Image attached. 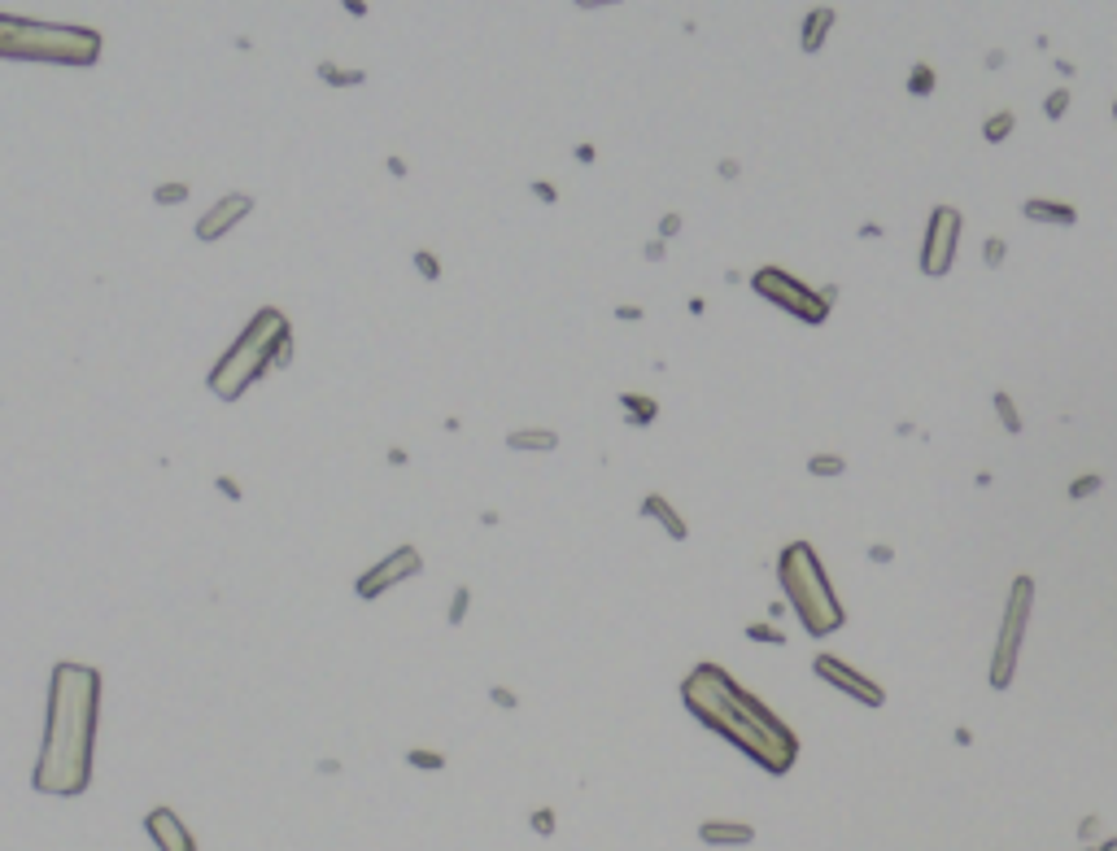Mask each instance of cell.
<instances>
[{"label": "cell", "instance_id": "1", "mask_svg": "<svg viewBox=\"0 0 1117 851\" xmlns=\"http://www.w3.org/2000/svg\"><path fill=\"white\" fill-rule=\"evenodd\" d=\"M681 703L690 716L720 734L729 747H738L747 760H755L764 773L782 777L795 769L799 760V738L782 716L773 712L764 699H755L751 690H742L734 677L720 664H694L686 681H681Z\"/></svg>", "mask_w": 1117, "mask_h": 851}, {"label": "cell", "instance_id": "2", "mask_svg": "<svg viewBox=\"0 0 1117 851\" xmlns=\"http://www.w3.org/2000/svg\"><path fill=\"white\" fill-rule=\"evenodd\" d=\"M96 716H101V673L88 664H57L48 686V725L31 786L40 795H83L92 782Z\"/></svg>", "mask_w": 1117, "mask_h": 851}, {"label": "cell", "instance_id": "3", "mask_svg": "<svg viewBox=\"0 0 1117 851\" xmlns=\"http://www.w3.org/2000/svg\"><path fill=\"white\" fill-rule=\"evenodd\" d=\"M288 363H293V337H288V319H284L275 306H262L258 315L249 319V328L232 341V350H227L219 363H214V371H210L206 385H210L214 398L236 402L240 393H245L249 385H258L267 371L288 367Z\"/></svg>", "mask_w": 1117, "mask_h": 851}, {"label": "cell", "instance_id": "4", "mask_svg": "<svg viewBox=\"0 0 1117 851\" xmlns=\"http://www.w3.org/2000/svg\"><path fill=\"white\" fill-rule=\"evenodd\" d=\"M777 581H782L786 603L795 607L803 633L812 638H830L847 625V611L834 594V581L825 572L821 555H816L812 542H790L782 555H777Z\"/></svg>", "mask_w": 1117, "mask_h": 851}, {"label": "cell", "instance_id": "5", "mask_svg": "<svg viewBox=\"0 0 1117 851\" xmlns=\"http://www.w3.org/2000/svg\"><path fill=\"white\" fill-rule=\"evenodd\" d=\"M101 31L66 27V22H35L0 14V57L5 62H48V66H96Z\"/></svg>", "mask_w": 1117, "mask_h": 851}, {"label": "cell", "instance_id": "6", "mask_svg": "<svg viewBox=\"0 0 1117 851\" xmlns=\"http://www.w3.org/2000/svg\"><path fill=\"white\" fill-rule=\"evenodd\" d=\"M1030 607H1035V581L1017 577L1013 590H1008V607H1004V625L995 633V651H991V690H1008L1017 677V659H1022V642L1030 629Z\"/></svg>", "mask_w": 1117, "mask_h": 851}, {"label": "cell", "instance_id": "7", "mask_svg": "<svg viewBox=\"0 0 1117 851\" xmlns=\"http://www.w3.org/2000/svg\"><path fill=\"white\" fill-rule=\"evenodd\" d=\"M751 289L764 297V302H773L777 310H786V315H795L799 323H808V328H821L825 319H830V302L821 297V289H812V284H803L799 275H790L782 267H760L751 271Z\"/></svg>", "mask_w": 1117, "mask_h": 851}, {"label": "cell", "instance_id": "8", "mask_svg": "<svg viewBox=\"0 0 1117 851\" xmlns=\"http://www.w3.org/2000/svg\"><path fill=\"white\" fill-rule=\"evenodd\" d=\"M960 232H965V214L956 206H934L926 219V236H921V258L917 267L926 280H943L947 271L956 267V245Z\"/></svg>", "mask_w": 1117, "mask_h": 851}, {"label": "cell", "instance_id": "9", "mask_svg": "<svg viewBox=\"0 0 1117 851\" xmlns=\"http://www.w3.org/2000/svg\"><path fill=\"white\" fill-rule=\"evenodd\" d=\"M812 673H816V681H825V686H834L838 694H847V699H856V703H864V707H882V703H886V690L878 686V681L864 677V673H856V668L843 664L838 655H825V651H821V655L812 659Z\"/></svg>", "mask_w": 1117, "mask_h": 851}, {"label": "cell", "instance_id": "10", "mask_svg": "<svg viewBox=\"0 0 1117 851\" xmlns=\"http://www.w3.org/2000/svg\"><path fill=\"white\" fill-rule=\"evenodd\" d=\"M419 572H424V559H419V550H415V546H398L389 559H380L376 568H367L363 577H358L354 594L363 598V603H371V598H380L384 590H393V585L419 577Z\"/></svg>", "mask_w": 1117, "mask_h": 851}, {"label": "cell", "instance_id": "11", "mask_svg": "<svg viewBox=\"0 0 1117 851\" xmlns=\"http://www.w3.org/2000/svg\"><path fill=\"white\" fill-rule=\"evenodd\" d=\"M249 210H254V197H249V193H227V197L219 201V206H214V210L206 214V219L197 223V241H206V245L223 241V236L232 232V227H236L240 219H245Z\"/></svg>", "mask_w": 1117, "mask_h": 851}, {"label": "cell", "instance_id": "12", "mask_svg": "<svg viewBox=\"0 0 1117 851\" xmlns=\"http://www.w3.org/2000/svg\"><path fill=\"white\" fill-rule=\"evenodd\" d=\"M144 830H149V838L158 843V851H197L188 825L175 817V808H153L149 817H144Z\"/></svg>", "mask_w": 1117, "mask_h": 851}, {"label": "cell", "instance_id": "13", "mask_svg": "<svg viewBox=\"0 0 1117 851\" xmlns=\"http://www.w3.org/2000/svg\"><path fill=\"white\" fill-rule=\"evenodd\" d=\"M638 511L646 515V520H655L659 529H664L672 542H686L690 537V524H686V515H681L677 507H672V502L664 498V494H646L642 502H638Z\"/></svg>", "mask_w": 1117, "mask_h": 851}, {"label": "cell", "instance_id": "14", "mask_svg": "<svg viewBox=\"0 0 1117 851\" xmlns=\"http://www.w3.org/2000/svg\"><path fill=\"white\" fill-rule=\"evenodd\" d=\"M1022 214L1030 223H1043V227H1074L1078 223V210L1070 206V201H1048V197H1026Z\"/></svg>", "mask_w": 1117, "mask_h": 851}, {"label": "cell", "instance_id": "15", "mask_svg": "<svg viewBox=\"0 0 1117 851\" xmlns=\"http://www.w3.org/2000/svg\"><path fill=\"white\" fill-rule=\"evenodd\" d=\"M834 22H838V14H834L830 5L808 9V18H803V31H799V49H803V53H821L825 40H830V31H834Z\"/></svg>", "mask_w": 1117, "mask_h": 851}, {"label": "cell", "instance_id": "16", "mask_svg": "<svg viewBox=\"0 0 1117 851\" xmlns=\"http://www.w3.org/2000/svg\"><path fill=\"white\" fill-rule=\"evenodd\" d=\"M699 838L707 847H747L755 838V825H747V821H703Z\"/></svg>", "mask_w": 1117, "mask_h": 851}, {"label": "cell", "instance_id": "17", "mask_svg": "<svg viewBox=\"0 0 1117 851\" xmlns=\"http://www.w3.org/2000/svg\"><path fill=\"white\" fill-rule=\"evenodd\" d=\"M507 450L550 454V450H559V433H550V428H515V433H507Z\"/></svg>", "mask_w": 1117, "mask_h": 851}, {"label": "cell", "instance_id": "18", "mask_svg": "<svg viewBox=\"0 0 1117 851\" xmlns=\"http://www.w3.org/2000/svg\"><path fill=\"white\" fill-rule=\"evenodd\" d=\"M620 411H624V424H633V428H651L655 419H659V402L655 398H646V393H620Z\"/></svg>", "mask_w": 1117, "mask_h": 851}, {"label": "cell", "instance_id": "19", "mask_svg": "<svg viewBox=\"0 0 1117 851\" xmlns=\"http://www.w3.org/2000/svg\"><path fill=\"white\" fill-rule=\"evenodd\" d=\"M991 406H995V415H1000V424H1004V433H1008V437H1017V433H1022V411H1017L1013 393L995 389V393H991Z\"/></svg>", "mask_w": 1117, "mask_h": 851}, {"label": "cell", "instance_id": "20", "mask_svg": "<svg viewBox=\"0 0 1117 851\" xmlns=\"http://www.w3.org/2000/svg\"><path fill=\"white\" fill-rule=\"evenodd\" d=\"M1013 127H1017V114H1013V110L987 114V123H982V140H987V145H1004V140L1013 136Z\"/></svg>", "mask_w": 1117, "mask_h": 851}, {"label": "cell", "instance_id": "21", "mask_svg": "<svg viewBox=\"0 0 1117 851\" xmlns=\"http://www.w3.org/2000/svg\"><path fill=\"white\" fill-rule=\"evenodd\" d=\"M934 88H939V75H934V66L917 62L908 70V97H934Z\"/></svg>", "mask_w": 1117, "mask_h": 851}, {"label": "cell", "instance_id": "22", "mask_svg": "<svg viewBox=\"0 0 1117 851\" xmlns=\"http://www.w3.org/2000/svg\"><path fill=\"white\" fill-rule=\"evenodd\" d=\"M315 75H319L323 83H332V88H354V83H363V79H367L363 70H341L336 62H319Z\"/></svg>", "mask_w": 1117, "mask_h": 851}, {"label": "cell", "instance_id": "23", "mask_svg": "<svg viewBox=\"0 0 1117 851\" xmlns=\"http://www.w3.org/2000/svg\"><path fill=\"white\" fill-rule=\"evenodd\" d=\"M808 472H812V476H843V472H847V459H843V454H812V459H808Z\"/></svg>", "mask_w": 1117, "mask_h": 851}, {"label": "cell", "instance_id": "24", "mask_svg": "<svg viewBox=\"0 0 1117 851\" xmlns=\"http://www.w3.org/2000/svg\"><path fill=\"white\" fill-rule=\"evenodd\" d=\"M1004 258H1008V241H1000V236H987V241H982V267L1000 271Z\"/></svg>", "mask_w": 1117, "mask_h": 851}, {"label": "cell", "instance_id": "25", "mask_svg": "<svg viewBox=\"0 0 1117 851\" xmlns=\"http://www.w3.org/2000/svg\"><path fill=\"white\" fill-rule=\"evenodd\" d=\"M1065 110H1070V88L1048 92V101H1043V118H1048V123H1061Z\"/></svg>", "mask_w": 1117, "mask_h": 851}, {"label": "cell", "instance_id": "26", "mask_svg": "<svg viewBox=\"0 0 1117 851\" xmlns=\"http://www.w3.org/2000/svg\"><path fill=\"white\" fill-rule=\"evenodd\" d=\"M1096 489H1104V476H1100V472H1087V476H1078V481L1065 489V494H1070L1074 502H1083V498L1096 494Z\"/></svg>", "mask_w": 1117, "mask_h": 851}, {"label": "cell", "instance_id": "27", "mask_svg": "<svg viewBox=\"0 0 1117 851\" xmlns=\"http://www.w3.org/2000/svg\"><path fill=\"white\" fill-rule=\"evenodd\" d=\"M747 638L760 642V646H786V633L773 629V625H747Z\"/></svg>", "mask_w": 1117, "mask_h": 851}, {"label": "cell", "instance_id": "28", "mask_svg": "<svg viewBox=\"0 0 1117 851\" xmlns=\"http://www.w3.org/2000/svg\"><path fill=\"white\" fill-rule=\"evenodd\" d=\"M406 764H415V769H446V755L441 751H406Z\"/></svg>", "mask_w": 1117, "mask_h": 851}, {"label": "cell", "instance_id": "29", "mask_svg": "<svg viewBox=\"0 0 1117 851\" xmlns=\"http://www.w3.org/2000/svg\"><path fill=\"white\" fill-rule=\"evenodd\" d=\"M467 603H472V590H467V585H459V590H454V598H450V611H446V620H450V625H463Z\"/></svg>", "mask_w": 1117, "mask_h": 851}, {"label": "cell", "instance_id": "30", "mask_svg": "<svg viewBox=\"0 0 1117 851\" xmlns=\"http://www.w3.org/2000/svg\"><path fill=\"white\" fill-rule=\"evenodd\" d=\"M415 271L424 275V280H441V258L428 254V249H419V254H415Z\"/></svg>", "mask_w": 1117, "mask_h": 851}, {"label": "cell", "instance_id": "31", "mask_svg": "<svg viewBox=\"0 0 1117 851\" xmlns=\"http://www.w3.org/2000/svg\"><path fill=\"white\" fill-rule=\"evenodd\" d=\"M184 197H188V184H158V193H153L158 206H171V201H184Z\"/></svg>", "mask_w": 1117, "mask_h": 851}, {"label": "cell", "instance_id": "32", "mask_svg": "<svg viewBox=\"0 0 1117 851\" xmlns=\"http://www.w3.org/2000/svg\"><path fill=\"white\" fill-rule=\"evenodd\" d=\"M528 825H533V830L542 834V838H550V834H555V812H550V808H537L533 817H528Z\"/></svg>", "mask_w": 1117, "mask_h": 851}, {"label": "cell", "instance_id": "33", "mask_svg": "<svg viewBox=\"0 0 1117 851\" xmlns=\"http://www.w3.org/2000/svg\"><path fill=\"white\" fill-rule=\"evenodd\" d=\"M533 197L546 201V206H559V188L550 184V179H533Z\"/></svg>", "mask_w": 1117, "mask_h": 851}, {"label": "cell", "instance_id": "34", "mask_svg": "<svg viewBox=\"0 0 1117 851\" xmlns=\"http://www.w3.org/2000/svg\"><path fill=\"white\" fill-rule=\"evenodd\" d=\"M489 699H494L498 707H507V712H515V707H520V699H515L511 686H489Z\"/></svg>", "mask_w": 1117, "mask_h": 851}, {"label": "cell", "instance_id": "35", "mask_svg": "<svg viewBox=\"0 0 1117 851\" xmlns=\"http://www.w3.org/2000/svg\"><path fill=\"white\" fill-rule=\"evenodd\" d=\"M677 232H681V214L677 210L659 214V241H668V236H677Z\"/></svg>", "mask_w": 1117, "mask_h": 851}, {"label": "cell", "instance_id": "36", "mask_svg": "<svg viewBox=\"0 0 1117 851\" xmlns=\"http://www.w3.org/2000/svg\"><path fill=\"white\" fill-rule=\"evenodd\" d=\"M611 315H616L620 323H638V319H646V310H642V306H633V302H624V306L611 310Z\"/></svg>", "mask_w": 1117, "mask_h": 851}, {"label": "cell", "instance_id": "37", "mask_svg": "<svg viewBox=\"0 0 1117 851\" xmlns=\"http://www.w3.org/2000/svg\"><path fill=\"white\" fill-rule=\"evenodd\" d=\"M642 258L646 262H664L668 258V241H659V236H655L651 245H642Z\"/></svg>", "mask_w": 1117, "mask_h": 851}, {"label": "cell", "instance_id": "38", "mask_svg": "<svg viewBox=\"0 0 1117 851\" xmlns=\"http://www.w3.org/2000/svg\"><path fill=\"white\" fill-rule=\"evenodd\" d=\"M891 559H895V546H886V542L869 546V563H891Z\"/></svg>", "mask_w": 1117, "mask_h": 851}, {"label": "cell", "instance_id": "39", "mask_svg": "<svg viewBox=\"0 0 1117 851\" xmlns=\"http://www.w3.org/2000/svg\"><path fill=\"white\" fill-rule=\"evenodd\" d=\"M716 175H720V179H738V175H742V162H738V158H720Z\"/></svg>", "mask_w": 1117, "mask_h": 851}, {"label": "cell", "instance_id": "40", "mask_svg": "<svg viewBox=\"0 0 1117 851\" xmlns=\"http://www.w3.org/2000/svg\"><path fill=\"white\" fill-rule=\"evenodd\" d=\"M1096 834H1100V817H1087L1083 825H1078V838H1087V843H1091Z\"/></svg>", "mask_w": 1117, "mask_h": 851}, {"label": "cell", "instance_id": "41", "mask_svg": "<svg viewBox=\"0 0 1117 851\" xmlns=\"http://www.w3.org/2000/svg\"><path fill=\"white\" fill-rule=\"evenodd\" d=\"M982 62H987V70H1000V66L1008 62V53H1004V49H991L987 57H982Z\"/></svg>", "mask_w": 1117, "mask_h": 851}, {"label": "cell", "instance_id": "42", "mask_svg": "<svg viewBox=\"0 0 1117 851\" xmlns=\"http://www.w3.org/2000/svg\"><path fill=\"white\" fill-rule=\"evenodd\" d=\"M576 9H607V5H624V0H572Z\"/></svg>", "mask_w": 1117, "mask_h": 851}, {"label": "cell", "instance_id": "43", "mask_svg": "<svg viewBox=\"0 0 1117 851\" xmlns=\"http://www.w3.org/2000/svg\"><path fill=\"white\" fill-rule=\"evenodd\" d=\"M572 153H576V162H585V166H590V162L598 158V149H594V145H576Z\"/></svg>", "mask_w": 1117, "mask_h": 851}, {"label": "cell", "instance_id": "44", "mask_svg": "<svg viewBox=\"0 0 1117 851\" xmlns=\"http://www.w3.org/2000/svg\"><path fill=\"white\" fill-rule=\"evenodd\" d=\"M860 236H864V241H878V236H882V223H864Z\"/></svg>", "mask_w": 1117, "mask_h": 851}, {"label": "cell", "instance_id": "45", "mask_svg": "<svg viewBox=\"0 0 1117 851\" xmlns=\"http://www.w3.org/2000/svg\"><path fill=\"white\" fill-rule=\"evenodd\" d=\"M345 9H350L354 18H363L367 14V0H345Z\"/></svg>", "mask_w": 1117, "mask_h": 851}, {"label": "cell", "instance_id": "46", "mask_svg": "<svg viewBox=\"0 0 1117 851\" xmlns=\"http://www.w3.org/2000/svg\"><path fill=\"white\" fill-rule=\"evenodd\" d=\"M768 616H773V620L786 616V598H773V603H768Z\"/></svg>", "mask_w": 1117, "mask_h": 851}, {"label": "cell", "instance_id": "47", "mask_svg": "<svg viewBox=\"0 0 1117 851\" xmlns=\"http://www.w3.org/2000/svg\"><path fill=\"white\" fill-rule=\"evenodd\" d=\"M1056 70H1061L1065 79H1074V75H1078V70H1074V62H1065V57H1061V62H1056Z\"/></svg>", "mask_w": 1117, "mask_h": 851}, {"label": "cell", "instance_id": "48", "mask_svg": "<svg viewBox=\"0 0 1117 851\" xmlns=\"http://www.w3.org/2000/svg\"><path fill=\"white\" fill-rule=\"evenodd\" d=\"M1100 851H1117V838H1109V843H1100Z\"/></svg>", "mask_w": 1117, "mask_h": 851}, {"label": "cell", "instance_id": "49", "mask_svg": "<svg viewBox=\"0 0 1117 851\" xmlns=\"http://www.w3.org/2000/svg\"><path fill=\"white\" fill-rule=\"evenodd\" d=\"M1113 118H1117V101H1113Z\"/></svg>", "mask_w": 1117, "mask_h": 851}]
</instances>
